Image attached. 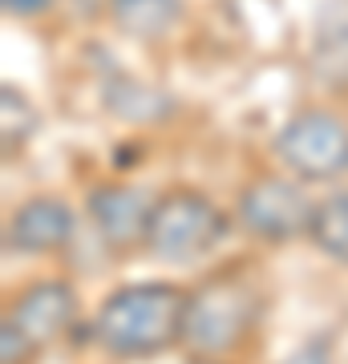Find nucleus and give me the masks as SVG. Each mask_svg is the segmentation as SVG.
Segmentation results:
<instances>
[{
	"label": "nucleus",
	"instance_id": "nucleus-1",
	"mask_svg": "<svg viewBox=\"0 0 348 364\" xmlns=\"http://www.w3.org/2000/svg\"><path fill=\"white\" fill-rule=\"evenodd\" d=\"M186 291L174 284H130L102 299L93 316V336L122 360H150L182 344Z\"/></svg>",
	"mask_w": 348,
	"mask_h": 364
},
{
	"label": "nucleus",
	"instance_id": "nucleus-10",
	"mask_svg": "<svg viewBox=\"0 0 348 364\" xmlns=\"http://www.w3.org/2000/svg\"><path fill=\"white\" fill-rule=\"evenodd\" d=\"M308 235L320 255H328V259L348 267V191H336L324 203H316Z\"/></svg>",
	"mask_w": 348,
	"mask_h": 364
},
{
	"label": "nucleus",
	"instance_id": "nucleus-6",
	"mask_svg": "<svg viewBox=\"0 0 348 364\" xmlns=\"http://www.w3.org/2000/svg\"><path fill=\"white\" fill-rule=\"evenodd\" d=\"M73 312H78L73 287L61 284V279H37V284H28L25 291L9 304V316H4V320H9L33 348H41V344L57 340L65 328L73 324Z\"/></svg>",
	"mask_w": 348,
	"mask_h": 364
},
{
	"label": "nucleus",
	"instance_id": "nucleus-9",
	"mask_svg": "<svg viewBox=\"0 0 348 364\" xmlns=\"http://www.w3.org/2000/svg\"><path fill=\"white\" fill-rule=\"evenodd\" d=\"M117 28L138 41H158L179 25L182 0H110Z\"/></svg>",
	"mask_w": 348,
	"mask_h": 364
},
{
	"label": "nucleus",
	"instance_id": "nucleus-5",
	"mask_svg": "<svg viewBox=\"0 0 348 364\" xmlns=\"http://www.w3.org/2000/svg\"><path fill=\"white\" fill-rule=\"evenodd\" d=\"M312 215L316 203L308 198V191L288 178H259L239 195V223L268 243H288L296 235H308Z\"/></svg>",
	"mask_w": 348,
	"mask_h": 364
},
{
	"label": "nucleus",
	"instance_id": "nucleus-8",
	"mask_svg": "<svg viewBox=\"0 0 348 364\" xmlns=\"http://www.w3.org/2000/svg\"><path fill=\"white\" fill-rule=\"evenodd\" d=\"M73 235V210L61 198L37 195L21 203L9 219V247L21 255H45V251H61Z\"/></svg>",
	"mask_w": 348,
	"mask_h": 364
},
{
	"label": "nucleus",
	"instance_id": "nucleus-12",
	"mask_svg": "<svg viewBox=\"0 0 348 364\" xmlns=\"http://www.w3.org/2000/svg\"><path fill=\"white\" fill-rule=\"evenodd\" d=\"M110 105L114 114H122L126 122H150L154 114L167 109V97L154 90H142V85H114L110 90Z\"/></svg>",
	"mask_w": 348,
	"mask_h": 364
},
{
	"label": "nucleus",
	"instance_id": "nucleus-14",
	"mask_svg": "<svg viewBox=\"0 0 348 364\" xmlns=\"http://www.w3.org/2000/svg\"><path fill=\"white\" fill-rule=\"evenodd\" d=\"M280 364H332V348L324 340H312V344H300L292 356H284Z\"/></svg>",
	"mask_w": 348,
	"mask_h": 364
},
{
	"label": "nucleus",
	"instance_id": "nucleus-13",
	"mask_svg": "<svg viewBox=\"0 0 348 364\" xmlns=\"http://www.w3.org/2000/svg\"><path fill=\"white\" fill-rule=\"evenodd\" d=\"M0 340H4V344H0V364H25L28 356L37 352L13 324H9V320H4V328H0Z\"/></svg>",
	"mask_w": 348,
	"mask_h": 364
},
{
	"label": "nucleus",
	"instance_id": "nucleus-15",
	"mask_svg": "<svg viewBox=\"0 0 348 364\" xmlns=\"http://www.w3.org/2000/svg\"><path fill=\"white\" fill-rule=\"evenodd\" d=\"M53 0H4V13H16V16H37L45 13Z\"/></svg>",
	"mask_w": 348,
	"mask_h": 364
},
{
	"label": "nucleus",
	"instance_id": "nucleus-16",
	"mask_svg": "<svg viewBox=\"0 0 348 364\" xmlns=\"http://www.w3.org/2000/svg\"><path fill=\"white\" fill-rule=\"evenodd\" d=\"M191 364H215V360H191Z\"/></svg>",
	"mask_w": 348,
	"mask_h": 364
},
{
	"label": "nucleus",
	"instance_id": "nucleus-2",
	"mask_svg": "<svg viewBox=\"0 0 348 364\" xmlns=\"http://www.w3.org/2000/svg\"><path fill=\"white\" fill-rule=\"evenodd\" d=\"M259 316V291L239 272H219L186 291L182 316V348L194 360H215L223 352L243 344Z\"/></svg>",
	"mask_w": 348,
	"mask_h": 364
},
{
	"label": "nucleus",
	"instance_id": "nucleus-11",
	"mask_svg": "<svg viewBox=\"0 0 348 364\" xmlns=\"http://www.w3.org/2000/svg\"><path fill=\"white\" fill-rule=\"evenodd\" d=\"M316 69L328 81H348V0H340V16L328 9L316 28Z\"/></svg>",
	"mask_w": 348,
	"mask_h": 364
},
{
	"label": "nucleus",
	"instance_id": "nucleus-4",
	"mask_svg": "<svg viewBox=\"0 0 348 364\" xmlns=\"http://www.w3.org/2000/svg\"><path fill=\"white\" fill-rule=\"evenodd\" d=\"M275 154L296 178L332 182L348 174V122L328 109H304L275 134Z\"/></svg>",
	"mask_w": 348,
	"mask_h": 364
},
{
	"label": "nucleus",
	"instance_id": "nucleus-3",
	"mask_svg": "<svg viewBox=\"0 0 348 364\" xmlns=\"http://www.w3.org/2000/svg\"><path fill=\"white\" fill-rule=\"evenodd\" d=\"M227 231L223 210L199 191H167L154 198L150 227H146V251L162 263H191L215 247Z\"/></svg>",
	"mask_w": 348,
	"mask_h": 364
},
{
	"label": "nucleus",
	"instance_id": "nucleus-7",
	"mask_svg": "<svg viewBox=\"0 0 348 364\" xmlns=\"http://www.w3.org/2000/svg\"><path fill=\"white\" fill-rule=\"evenodd\" d=\"M154 203L134 191V186H102L90 195V219L110 247H146V227H150Z\"/></svg>",
	"mask_w": 348,
	"mask_h": 364
}]
</instances>
